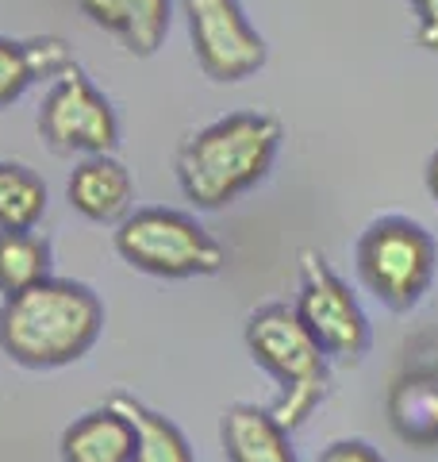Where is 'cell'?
<instances>
[{
    "label": "cell",
    "mask_w": 438,
    "mask_h": 462,
    "mask_svg": "<svg viewBox=\"0 0 438 462\" xmlns=\"http://www.w3.org/2000/svg\"><path fill=\"white\" fill-rule=\"evenodd\" d=\"M105 331V305L85 282L42 278L0 305V351L27 370H58L85 358Z\"/></svg>",
    "instance_id": "6da1fadb"
},
{
    "label": "cell",
    "mask_w": 438,
    "mask_h": 462,
    "mask_svg": "<svg viewBox=\"0 0 438 462\" xmlns=\"http://www.w3.org/2000/svg\"><path fill=\"white\" fill-rule=\"evenodd\" d=\"M281 124L266 112H231L200 127L178 151V185L204 212H219L251 193L277 162Z\"/></svg>",
    "instance_id": "7a4b0ae2"
},
{
    "label": "cell",
    "mask_w": 438,
    "mask_h": 462,
    "mask_svg": "<svg viewBox=\"0 0 438 462\" xmlns=\"http://www.w3.org/2000/svg\"><path fill=\"white\" fill-rule=\"evenodd\" d=\"M246 351L251 358L281 385L273 401V420L297 431L312 420L331 389V358L300 324L292 305H261L246 320Z\"/></svg>",
    "instance_id": "3957f363"
},
{
    "label": "cell",
    "mask_w": 438,
    "mask_h": 462,
    "mask_svg": "<svg viewBox=\"0 0 438 462\" xmlns=\"http://www.w3.org/2000/svg\"><path fill=\"white\" fill-rule=\"evenodd\" d=\"M115 254L151 278H212L227 251L196 216L178 208H135L115 224Z\"/></svg>",
    "instance_id": "277c9868"
},
{
    "label": "cell",
    "mask_w": 438,
    "mask_h": 462,
    "mask_svg": "<svg viewBox=\"0 0 438 462\" xmlns=\"http://www.w3.org/2000/svg\"><path fill=\"white\" fill-rule=\"evenodd\" d=\"M354 266L361 285L388 312L415 309L434 282L438 247L434 236L407 216H381L361 231L354 247Z\"/></svg>",
    "instance_id": "5b68a950"
},
{
    "label": "cell",
    "mask_w": 438,
    "mask_h": 462,
    "mask_svg": "<svg viewBox=\"0 0 438 462\" xmlns=\"http://www.w3.org/2000/svg\"><path fill=\"white\" fill-rule=\"evenodd\" d=\"M39 135L54 154H112L120 143V116H115L112 100L85 78L81 66H69L42 93Z\"/></svg>",
    "instance_id": "8992f818"
},
{
    "label": "cell",
    "mask_w": 438,
    "mask_h": 462,
    "mask_svg": "<svg viewBox=\"0 0 438 462\" xmlns=\"http://www.w3.org/2000/svg\"><path fill=\"white\" fill-rule=\"evenodd\" d=\"M292 309L334 363H358L370 351V316L319 251L300 254V293Z\"/></svg>",
    "instance_id": "52a82bcc"
},
{
    "label": "cell",
    "mask_w": 438,
    "mask_h": 462,
    "mask_svg": "<svg viewBox=\"0 0 438 462\" xmlns=\"http://www.w3.org/2000/svg\"><path fill=\"white\" fill-rule=\"evenodd\" d=\"M185 23L196 62L212 81H246L266 66L269 47L239 0H185Z\"/></svg>",
    "instance_id": "ba28073f"
},
{
    "label": "cell",
    "mask_w": 438,
    "mask_h": 462,
    "mask_svg": "<svg viewBox=\"0 0 438 462\" xmlns=\"http://www.w3.org/2000/svg\"><path fill=\"white\" fill-rule=\"evenodd\" d=\"M66 200L69 208L85 216L93 224H120L123 216L135 208V181L123 162H115L112 154H89L73 166L66 181Z\"/></svg>",
    "instance_id": "9c48e42d"
},
{
    "label": "cell",
    "mask_w": 438,
    "mask_h": 462,
    "mask_svg": "<svg viewBox=\"0 0 438 462\" xmlns=\"http://www.w3.org/2000/svg\"><path fill=\"white\" fill-rule=\"evenodd\" d=\"M78 8L135 58H151L173 23V0H78Z\"/></svg>",
    "instance_id": "30bf717a"
},
{
    "label": "cell",
    "mask_w": 438,
    "mask_h": 462,
    "mask_svg": "<svg viewBox=\"0 0 438 462\" xmlns=\"http://www.w3.org/2000/svg\"><path fill=\"white\" fill-rule=\"evenodd\" d=\"M73 62V51L58 35H35V39H5L0 35V108L16 100L39 81H54L66 74Z\"/></svg>",
    "instance_id": "8fae6325"
},
{
    "label": "cell",
    "mask_w": 438,
    "mask_h": 462,
    "mask_svg": "<svg viewBox=\"0 0 438 462\" xmlns=\"http://www.w3.org/2000/svg\"><path fill=\"white\" fill-rule=\"evenodd\" d=\"M58 451H62V462H131L135 458V424L108 401L78 416L62 431Z\"/></svg>",
    "instance_id": "7c38bea8"
},
{
    "label": "cell",
    "mask_w": 438,
    "mask_h": 462,
    "mask_svg": "<svg viewBox=\"0 0 438 462\" xmlns=\"http://www.w3.org/2000/svg\"><path fill=\"white\" fill-rule=\"evenodd\" d=\"M224 455L227 462H297L292 451V431L273 420L269 409L258 404H235L224 416Z\"/></svg>",
    "instance_id": "4fadbf2b"
},
{
    "label": "cell",
    "mask_w": 438,
    "mask_h": 462,
    "mask_svg": "<svg viewBox=\"0 0 438 462\" xmlns=\"http://www.w3.org/2000/svg\"><path fill=\"white\" fill-rule=\"evenodd\" d=\"M388 420L407 443L438 447V378L404 374L388 393Z\"/></svg>",
    "instance_id": "5bb4252c"
},
{
    "label": "cell",
    "mask_w": 438,
    "mask_h": 462,
    "mask_svg": "<svg viewBox=\"0 0 438 462\" xmlns=\"http://www.w3.org/2000/svg\"><path fill=\"white\" fill-rule=\"evenodd\" d=\"M112 404L135 424V458L131 462H196L185 431L173 424L169 416L146 409V404L135 401L131 393H115Z\"/></svg>",
    "instance_id": "9a60e30c"
},
{
    "label": "cell",
    "mask_w": 438,
    "mask_h": 462,
    "mask_svg": "<svg viewBox=\"0 0 438 462\" xmlns=\"http://www.w3.org/2000/svg\"><path fill=\"white\" fill-rule=\"evenodd\" d=\"M42 278H50V243L35 227L0 231V293H23Z\"/></svg>",
    "instance_id": "2e32d148"
},
{
    "label": "cell",
    "mask_w": 438,
    "mask_h": 462,
    "mask_svg": "<svg viewBox=\"0 0 438 462\" xmlns=\"http://www.w3.org/2000/svg\"><path fill=\"white\" fill-rule=\"evenodd\" d=\"M47 216V181L23 162H0V231L39 227Z\"/></svg>",
    "instance_id": "e0dca14e"
},
{
    "label": "cell",
    "mask_w": 438,
    "mask_h": 462,
    "mask_svg": "<svg viewBox=\"0 0 438 462\" xmlns=\"http://www.w3.org/2000/svg\"><path fill=\"white\" fill-rule=\"evenodd\" d=\"M415 12V42L423 51H438V0H407Z\"/></svg>",
    "instance_id": "ac0fdd59"
},
{
    "label": "cell",
    "mask_w": 438,
    "mask_h": 462,
    "mask_svg": "<svg viewBox=\"0 0 438 462\" xmlns=\"http://www.w3.org/2000/svg\"><path fill=\"white\" fill-rule=\"evenodd\" d=\"M319 462H385V458L377 455L365 439H339L319 455Z\"/></svg>",
    "instance_id": "d6986e66"
},
{
    "label": "cell",
    "mask_w": 438,
    "mask_h": 462,
    "mask_svg": "<svg viewBox=\"0 0 438 462\" xmlns=\"http://www.w3.org/2000/svg\"><path fill=\"white\" fill-rule=\"evenodd\" d=\"M423 181H427V193H431V200L438 205V151L431 154V162H427V173H423Z\"/></svg>",
    "instance_id": "ffe728a7"
}]
</instances>
